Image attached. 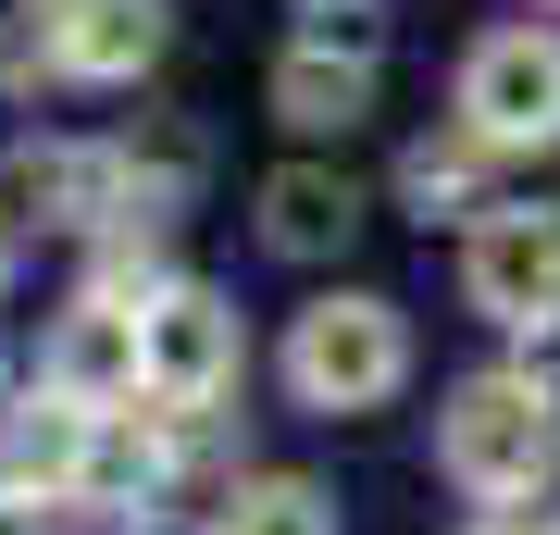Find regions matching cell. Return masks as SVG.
I'll list each match as a JSON object with an SVG mask.
<instances>
[{
    "label": "cell",
    "instance_id": "cell-11",
    "mask_svg": "<svg viewBox=\"0 0 560 535\" xmlns=\"http://www.w3.org/2000/svg\"><path fill=\"white\" fill-rule=\"evenodd\" d=\"M486 162H499V150L460 138V125H448V138H411V150H399V199H411L423 224H436V212H486V199H474Z\"/></svg>",
    "mask_w": 560,
    "mask_h": 535
},
{
    "label": "cell",
    "instance_id": "cell-10",
    "mask_svg": "<svg viewBox=\"0 0 560 535\" xmlns=\"http://www.w3.org/2000/svg\"><path fill=\"white\" fill-rule=\"evenodd\" d=\"M361 113H374V50L300 38V50L275 62V125H300V138H349Z\"/></svg>",
    "mask_w": 560,
    "mask_h": 535
},
{
    "label": "cell",
    "instance_id": "cell-16",
    "mask_svg": "<svg viewBox=\"0 0 560 535\" xmlns=\"http://www.w3.org/2000/svg\"><path fill=\"white\" fill-rule=\"evenodd\" d=\"M312 25H349V13H386V0H300Z\"/></svg>",
    "mask_w": 560,
    "mask_h": 535
},
{
    "label": "cell",
    "instance_id": "cell-14",
    "mask_svg": "<svg viewBox=\"0 0 560 535\" xmlns=\"http://www.w3.org/2000/svg\"><path fill=\"white\" fill-rule=\"evenodd\" d=\"M0 535H50V498H13V486H0Z\"/></svg>",
    "mask_w": 560,
    "mask_h": 535
},
{
    "label": "cell",
    "instance_id": "cell-1",
    "mask_svg": "<svg viewBox=\"0 0 560 535\" xmlns=\"http://www.w3.org/2000/svg\"><path fill=\"white\" fill-rule=\"evenodd\" d=\"M436 461H448L460 498H486V511L548 498V474H560V398L523 374V361H499V374H460L448 411H436Z\"/></svg>",
    "mask_w": 560,
    "mask_h": 535
},
{
    "label": "cell",
    "instance_id": "cell-2",
    "mask_svg": "<svg viewBox=\"0 0 560 535\" xmlns=\"http://www.w3.org/2000/svg\"><path fill=\"white\" fill-rule=\"evenodd\" d=\"M399 386H411L399 299L337 287V299H312V312L287 324V398H300V411H374V398H399Z\"/></svg>",
    "mask_w": 560,
    "mask_h": 535
},
{
    "label": "cell",
    "instance_id": "cell-12",
    "mask_svg": "<svg viewBox=\"0 0 560 535\" xmlns=\"http://www.w3.org/2000/svg\"><path fill=\"white\" fill-rule=\"evenodd\" d=\"M212 535H337V498H324L312 474H249Z\"/></svg>",
    "mask_w": 560,
    "mask_h": 535
},
{
    "label": "cell",
    "instance_id": "cell-13",
    "mask_svg": "<svg viewBox=\"0 0 560 535\" xmlns=\"http://www.w3.org/2000/svg\"><path fill=\"white\" fill-rule=\"evenodd\" d=\"M486 535H560V511L548 498H511V511H486Z\"/></svg>",
    "mask_w": 560,
    "mask_h": 535
},
{
    "label": "cell",
    "instance_id": "cell-6",
    "mask_svg": "<svg viewBox=\"0 0 560 535\" xmlns=\"http://www.w3.org/2000/svg\"><path fill=\"white\" fill-rule=\"evenodd\" d=\"M460 299L511 337H548L560 324V212H523V199H486L474 237H460Z\"/></svg>",
    "mask_w": 560,
    "mask_h": 535
},
{
    "label": "cell",
    "instance_id": "cell-3",
    "mask_svg": "<svg viewBox=\"0 0 560 535\" xmlns=\"http://www.w3.org/2000/svg\"><path fill=\"white\" fill-rule=\"evenodd\" d=\"M237 299L224 287H150L138 299V398H150V423H200L224 386H237Z\"/></svg>",
    "mask_w": 560,
    "mask_h": 535
},
{
    "label": "cell",
    "instance_id": "cell-15",
    "mask_svg": "<svg viewBox=\"0 0 560 535\" xmlns=\"http://www.w3.org/2000/svg\"><path fill=\"white\" fill-rule=\"evenodd\" d=\"M523 374H536V386L560 398V324H548V337H523Z\"/></svg>",
    "mask_w": 560,
    "mask_h": 535
},
{
    "label": "cell",
    "instance_id": "cell-17",
    "mask_svg": "<svg viewBox=\"0 0 560 535\" xmlns=\"http://www.w3.org/2000/svg\"><path fill=\"white\" fill-rule=\"evenodd\" d=\"M0 287H13V224H0Z\"/></svg>",
    "mask_w": 560,
    "mask_h": 535
},
{
    "label": "cell",
    "instance_id": "cell-4",
    "mask_svg": "<svg viewBox=\"0 0 560 535\" xmlns=\"http://www.w3.org/2000/svg\"><path fill=\"white\" fill-rule=\"evenodd\" d=\"M460 138L560 150V25H486L460 50Z\"/></svg>",
    "mask_w": 560,
    "mask_h": 535
},
{
    "label": "cell",
    "instance_id": "cell-7",
    "mask_svg": "<svg viewBox=\"0 0 560 535\" xmlns=\"http://www.w3.org/2000/svg\"><path fill=\"white\" fill-rule=\"evenodd\" d=\"M88 461H101V411L88 398H62V386H25L13 411H0V486L13 498H88Z\"/></svg>",
    "mask_w": 560,
    "mask_h": 535
},
{
    "label": "cell",
    "instance_id": "cell-5",
    "mask_svg": "<svg viewBox=\"0 0 560 535\" xmlns=\"http://www.w3.org/2000/svg\"><path fill=\"white\" fill-rule=\"evenodd\" d=\"M162 38H175L162 0H25V25H13V50L62 88H138Z\"/></svg>",
    "mask_w": 560,
    "mask_h": 535
},
{
    "label": "cell",
    "instance_id": "cell-8",
    "mask_svg": "<svg viewBox=\"0 0 560 535\" xmlns=\"http://www.w3.org/2000/svg\"><path fill=\"white\" fill-rule=\"evenodd\" d=\"M38 386L88 398V411H125L138 398V299H75L38 349Z\"/></svg>",
    "mask_w": 560,
    "mask_h": 535
},
{
    "label": "cell",
    "instance_id": "cell-9",
    "mask_svg": "<svg viewBox=\"0 0 560 535\" xmlns=\"http://www.w3.org/2000/svg\"><path fill=\"white\" fill-rule=\"evenodd\" d=\"M349 224H361V187L337 175V162H275V175H261V249L275 261L349 249Z\"/></svg>",
    "mask_w": 560,
    "mask_h": 535
}]
</instances>
